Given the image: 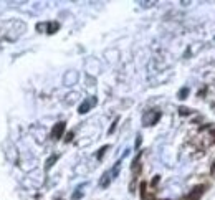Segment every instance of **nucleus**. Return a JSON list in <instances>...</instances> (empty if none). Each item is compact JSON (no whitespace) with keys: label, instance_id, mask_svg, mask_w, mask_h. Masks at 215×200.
<instances>
[{"label":"nucleus","instance_id":"nucleus-1","mask_svg":"<svg viewBox=\"0 0 215 200\" xmlns=\"http://www.w3.org/2000/svg\"><path fill=\"white\" fill-rule=\"evenodd\" d=\"M204 192H205V185H197L190 190L189 195L184 197V200H200L202 195H204Z\"/></svg>","mask_w":215,"mask_h":200},{"label":"nucleus","instance_id":"nucleus-2","mask_svg":"<svg viewBox=\"0 0 215 200\" xmlns=\"http://www.w3.org/2000/svg\"><path fill=\"white\" fill-rule=\"evenodd\" d=\"M66 129V122H56V124L53 126V129H51V137L53 139H61L63 137V132H65Z\"/></svg>","mask_w":215,"mask_h":200},{"label":"nucleus","instance_id":"nucleus-3","mask_svg":"<svg viewBox=\"0 0 215 200\" xmlns=\"http://www.w3.org/2000/svg\"><path fill=\"white\" fill-rule=\"evenodd\" d=\"M95 103H96V99H93L91 103H90V101H84V103H81V106L78 108V113H79V114H86V113H88V111H90V108H91V106L95 104Z\"/></svg>","mask_w":215,"mask_h":200},{"label":"nucleus","instance_id":"nucleus-4","mask_svg":"<svg viewBox=\"0 0 215 200\" xmlns=\"http://www.w3.org/2000/svg\"><path fill=\"white\" fill-rule=\"evenodd\" d=\"M58 28H60L58 22H50L48 25H46V33H48V35H53L55 32H58Z\"/></svg>","mask_w":215,"mask_h":200},{"label":"nucleus","instance_id":"nucleus-5","mask_svg":"<svg viewBox=\"0 0 215 200\" xmlns=\"http://www.w3.org/2000/svg\"><path fill=\"white\" fill-rule=\"evenodd\" d=\"M58 161V156L55 154V156H51L50 159H48V161H46V164H45V169L46 170H48V169H51V167H53V164Z\"/></svg>","mask_w":215,"mask_h":200},{"label":"nucleus","instance_id":"nucleus-6","mask_svg":"<svg viewBox=\"0 0 215 200\" xmlns=\"http://www.w3.org/2000/svg\"><path fill=\"white\" fill-rule=\"evenodd\" d=\"M109 182H111V175H109V174H104L103 179H101V187H104V189H106V187L109 185Z\"/></svg>","mask_w":215,"mask_h":200},{"label":"nucleus","instance_id":"nucleus-7","mask_svg":"<svg viewBox=\"0 0 215 200\" xmlns=\"http://www.w3.org/2000/svg\"><path fill=\"white\" fill-rule=\"evenodd\" d=\"M119 167H121V162H116V166H114V169L111 170V172H109V175H111V179H114L116 175L119 174Z\"/></svg>","mask_w":215,"mask_h":200},{"label":"nucleus","instance_id":"nucleus-8","mask_svg":"<svg viewBox=\"0 0 215 200\" xmlns=\"http://www.w3.org/2000/svg\"><path fill=\"white\" fill-rule=\"evenodd\" d=\"M108 149H109V146H103V147L100 149V152H98V156H96V157H98V159H103V156H104V152H106Z\"/></svg>","mask_w":215,"mask_h":200},{"label":"nucleus","instance_id":"nucleus-9","mask_svg":"<svg viewBox=\"0 0 215 200\" xmlns=\"http://www.w3.org/2000/svg\"><path fill=\"white\" fill-rule=\"evenodd\" d=\"M189 95V88H184V90H181V93H179V98L181 99H185Z\"/></svg>","mask_w":215,"mask_h":200},{"label":"nucleus","instance_id":"nucleus-10","mask_svg":"<svg viewBox=\"0 0 215 200\" xmlns=\"http://www.w3.org/2000/svg\"><path fill=\"white\" fill-rule=\"evenodd\" d=\"M118 121H119V117H116L114 119V122L111 124V127H109V131H108V134H113L114 132V129H116V126H118Z\"/></svg>","mask_w":215,"mask_h":200},{"label":"nucleus","instance_id":"nucleus-11","mask_svg":"<svg viewBox=\"0 0 215 200\" xmlns=\"http://www.w3.org/2000/svg\"><path fill=\"white\" fill-rule=\"evenodd\" d=\"M179 113H181V116H189L192 111H190L189 108H181V109H179Z\"/></svg>","mask_w":215,"mask_h":200},{"label":"nucleus","instance_id":"nucleus-12","mask_svg":"<svg viewBox=\"0 0 215 200\" xmlns=\"http://www.w3.org/2000/svg\"><path fill=\"white\" fill-rule=\"evenodd\" d=\"M146 187H147V184H146V182H141V197H144V195H146V193H147Z\"/></svg>","mask_w":215,"mask_h":200},{"label":"nucleus","instance_id":"nucleus-13","mask_svg":"<svg viewBox=\"0 0 215 200\" xmlns=\"http://www.w3.org/2000/svg\"><path fill=\"white\" fill-rule=\"evenodd\" d=\"M159 180H161V177H159V175H156V177L152 179V182H151V185H152V187H156V185L159 184Z\"/></svg>","mask_w":215,"mask_h":200},{"label":"nucleus","instance_id":"nucleus-14","mask_svg":"<svg viewBox=\"0 0 215 200\" xmlns=\"http://www.w3.org/2000/svg\"><path fill=\"white\" fill-rule=\"evenodd\" d=\"M81 197H83V192H74L71 198H73V200H78V198H81Z\"/></svg>","mask_w":215,"mask_h":200},{"label":"nucleus","instance_id":"nucleus-15","mask_svg":"<svg viewBox=\"0 0 215 200\" xmlns=\"http://www.w3.org/2000/svg\"><path fill=\"white\" fill-rule=\"evenodd\" d=\"M73 136H74L73 132H68V134H66V137H65V141H66V142H71V139H73Z\"/></svg>","mask_w":215,"mask_h":200},{"label":"nucleus","instance_id":"nucleus-16","mask_svg":"<svg viewBox=\"0 0 215 200\" xmlns=\"http://www.w3.org/2000/svg\"><path fill=\"white\" fill-rule=\"evenodd\" d=\"M139 146H141V136H137L136 139V149H139Z\"/></svg>","mask_w":215,"mask_h":200},{"label":"nucleus","instance_id":"nucleus-17","mask_svg":"<svg viewBox=\"0 0 215 200\" xmlns=\"http://www.w3.org/2000/svg\"><path fill=\"white\" fill-rule=\"evenodd\" d=\"M210 174H212V175H215V162H213V166L210 167Z\"/></svg>","mask_w":215,"mask_h":200},{"label":"nucleus","instance_id":"nucleus-18","mask_svg":"<svg viewBox=\"0 0 215 200\" xmlns=\"http://www.w3.org/2000/svg\"><path fill=\"white\" fill-rule=\"evenodd\" d=\"M210 136L213 137V142H215V129H210Z\"/></svg>","mask_w":215,"mask_h":200},{"label":"nucleus","instance_id":"nucleus-19","mask_svg":"<svg viewBox=\"0 0 215 200\" xmlns=\"http://www.w3.org/2000/svg\"><path fill=\"white\" fill-rule=\"evenodd\" d=\"M58 200H63V198H58Z\"/></svg>","mask_w":215,"mask_h":200}]
</instances>
